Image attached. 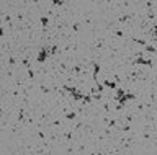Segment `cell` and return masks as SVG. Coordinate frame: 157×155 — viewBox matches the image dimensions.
I'll use <instances>...</instances> for the list:
<instances>
[{
	"label": "cell",
	"mask_w": 157,
	"mask_h": 155,
	"mask_svg": "<svg viewBox=\"0 0 157 155\" xmlns=\"http://www.w3.org/2000/svg\"><path fill=\"white\" fill-rule=\"evenodd\" d=\"M49 59V52H48V47H41L38 52H36V56H34V64H44Z\"/></svg>",
	"instance_id": "cell-1"
},
{
	"label": "cell",
	"mask_w": 157,
	"mask_h": 155,
	"mask_svg": "<svg viewBox=\"0 0 157 155\" xmlns=\"http://www.w3.org/2000/svg\"><path fill=\"white\" fill-rule=\"evenodd\" d=\"M64 119L67 121V123H74V121L77 119V113H75V109H72V111H69V113L64 116Z\"/></svg>",
	"instance_id": "cell-3"
},
{
	"label": "cell",
	"mask_w": 157,
	"mask_h": 155,
	"mask_svg": "<svg viewBox=\"0 0 157 155\" xmlns=\"http://www.w3.org/2000/svg\"><path fill=\"white\" fill-rule=\"evenodd\" d=\"M82 72H83V64H80V62H77V64H74L71 67V74L69 75H74V77H80L82 75Z\"/></svg>",
	"instance_id": "cell-2"
}]
</instances>
